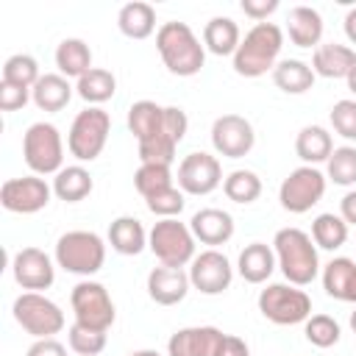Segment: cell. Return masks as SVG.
Here are the masks:
<instances>
[{
    "label": "cell",
    "mask_w": 356,
    "mask_h": 356,
    "mask_svg": "<svg viewBox=\"0 0 356 356\" xmlns=\"http://www.w3.org/2000/svg\"><path fill=\"white\" fill-rule=\"evenodd\" d=\"M189 120L181 106H159L136 100L128 108V131L136 136L142 164H172L178 142L186 136Z\"/></svg>",
    "instance_id": "obj_1"
},
{
    "label": "cell",
    "mask_w": 356,
    "mask_h": 356,
    "mask_svg": "<svg viewBox=\"0 0 356 356\" xmlns=\"http://www.w3.org/2000/svg\"><path fill=\"white\" fill-rule=\"evenodd\" d=\"M273 250H275V261H278V270L284 273L286 284L309 286L317 278L320 256H317V245H314L312 234H306L295 225L281 228L273 236Z\"/></svg>",
    "instance_id": "obj_2"
},
{
    "label": "cell",
    "mask_w": 356,
    "mask_h": 356,
    "mask_svg": "<svg viewBox=\"0 0 356 356\" xmlns=\"http://www.w3.org/2000/svg\"><path fill=\"white\" fill-rule=\"evenodd\" d=\"M156 50L164 61V67L178 78H192L206 64V47L195 36V31L186 22H164L156 31Z\"/></svg>",
    "instance_id": "obj_3"
},
{
    "label": "cell",
    "mask_w": 356,
    "mask_h": 356,
    "mask_svg": "<svg viewBox=\"0 0 356 356\" xmlns=\"http://www.w3.org/2000/svg\"><path fill=\"white\" fill-rule=\"evenodd\" d=\"M284 47V31L275 22H256L234 53V72L242 78H261L273 72Z\"/></svg>",
    "instance_id": "obj_4"
},
{
    "label": "cell",
    "mask_w": 356,
    "mask_h": 356,
    "mask_svg": "<svg viewBox=\"0 0 356 356\" xmlns=\"http://www.w3.org/2000/svg\"><path fill=\"white\" fill-rule=\"evenodd\" d=\"M56 264L72 275H95L106 264V242L95 231H67L56 242Z\"/></svg>",
    "instance_id": "obj_5"
},
{
    "label": "cell",
    "mask_w": 356,
    "mask_h": 356,
    "mask_svg": "<svg viewBox=\"0 0 356 356\" xmlns=\"http://www.w3.org/2000/svg\"><path fill=\"white\" fill-rule=\"evenodd\" d=\"M108 131H111L108 111H103L100 106H89L75 114L67 134V150L78 161H95L108 142Z\"/></svg>",
    "instance_id": "obj_6"
},
{
    "label": "cell",
    "mask_w": 356,
    "mask_h": 356,
    "mask_svg": "<svg viewBox=\"0 0 356 356\" xmlns=\"http://www.w3.org/2000/svg\"><path fill=\"white\" fill-rule=\"evenodd\" d=\"M22 159L33 175H56L64 167V142L53 122H33L22 136Z\"/></svg>",
    "instance_id": "obj_7"
},
{
    "label": "cell",
    "mask_w": 356,
    "mask_h": 356,
    "mask_svg": "<svg viewBox=\"0 0 356 356\" xmlns=\"http://www.w3.org/2000/svg\"><path fill=\"white\" fill-rule=\"evenodd\" d=\"M259 312L275 325H298L312 317V298L295 284H267L259 292Z\"/></svg>",
    "instance_id": "obj_8"
},
{
    "label": "cell",
    "mask_w": 356,
    "mask_h": 356,
    "mask_svg": "<svg viewBox=\"0 0 356 356\" xmlns=\"http://www.w3.org/2000/svg\"><path fill=\"white\" fill-rule=\"evenodd\" d=\"M147 248L164 267H186L195 253V234L189 225L172 220H159L147 234Z\"/></svg>",
    "instance_id": "obj_9"
},
{
    "label": "cell",
    "mask_w": 356,
    "mask_h": 356,
    "mask_svg": "<svg viewBox=\"0 0 356 356\" xmlns=\"http://www.w3.org/2000/svg\"><path fill=\"white\" fill-rule=\"evenodd\" d=\"M14 320L22 325V331H28L33 339H47L56 337L64 328V312L56 300L44 298L42 292H22L14 306Z\"/></svg>",
    "instance_id": "obj_10"
},
{
    "label": "cell",
    "mask_w": 356,
    "mask_h": 356,
    "mask_svg": "<svg viewBox=\"0 0 356 356\" xmlns=\"http://www.w3.org/2000/svg\"><path fill=\"white\" fill-rule=\"evenodd\" d=\"M70 303H72V314L78 325L95 328V331H108L114 325L117 309L114 300L108 295V289L97 281H78L70 292Z\"/></svg>",
    "instance_id": "obj_11"
},
{
    "label": "cell",
    "mask_w": 356,
    "mask_h": 356,
    "mask_svg": "<svg viewBox=\"0 0 356 356\" xmlns=\"http://www.w3.org/2000/svg\"><path fill=\"white\" fill-rule=\"evenodd\" d=\"M325 184L328 178L317 170V167H295L278 186V200L281 209L289 214H306L312 206H317L325 195Z\"/></svg>",
    "instance_id": "obj_12"
},
{
    "label": "cell",
    "mask_w": 356,
    "mask_h": 356,
    "mask_svg": "<svg viewBox=\"0 0 356 356\" xmlns=\"http://www.w3.org/2000/svg\"><path fill=\"white\" fill-rule=\"evenodd\" d=\"M50 195L53 186H47V181L39 175L8 178L0 186V203L11 214H36L50 203Z\"/></svg>",
    "instance_id": "obj_13"
},
{
    "label": "cell",
    "mask_w": 356,
    "mask_h": 356,
    "mask_svg": "<svg viewBox=\"0 0 356 356\" xmlns=\"http://www.w3.org/2000/svg\"><path fill=\"white\" fill-rule=\"evenodd\" d=\"M175 181L184 195H211L222 184V167H220L217 156L195 150L181 159Z\"/></svg>",
    "instance_id": "obj_14"
},
{
    "label": "cell",
    "mask_w": 356,
    "mask_h": 356,
    "mask_svg": "<svg viewBox=\"0 0 356 356\" xmlns=\"http://www.w3.org/2000/svg\"><path fill=\"white\" fill-rule=\"evenodd\" d=\"M234 281V267L225 253L209 248L197 253L189 264V284L203 295H222Z\"/></svg>",
    "instance_id": "obj_15"
},
{
    "label": "cell",
    "mask_w": 356,
    "mask_h": 356,
    "mask_svg": "<svg viewBox=\"0 0 356 356\" xmlns=\"http://www.w3.org/2000/svg\"><path fill=\"white\" fill-rule=\"evenodd\" d=\"M211 145L225 159H242L256 145L253 125L242 114H222L211 125Z\"/></svg>",
    "instance_id": "obj_16"
},
{
    "label": "cell",
    "mask_w": 356,
    "mask_h": 356,
    "mask_svg": "<svg viewBox=\"0 0 356 356\" xmlns=\"http://www.w3.org/2000/svg\"><path fill=\"white\" fill-rule=\"evenodd\" d=\"M11 273H14V281L28 289V292H42V289H50L53 281H56V267H53V259L39 250V248H22L14 253L11 259Z\"/></svg>",
    "instance_id": "obj_17"
},
{
    "label": "cell",
    "mask_w": 356,
    "mask_h": 356,
    "mask_svg": "<svg viewBox=\"0 0 356 356\" xmlns=\"http://www.w3.org/2000/svg\"><path fill=\"white\" fill-rule=\"evenodd\" d=\"M222 331L214 325H189L178 328L167 339V356H214L220 348Z\"/></svg>",
    "instance_id": "obj_18"
},
{
    "label": "cell",
    "mask_w": 356,
    "mask_h": 356,
    "mask_svg": "<svg viewBox=\"0 0 356 356\" xmlns=\"http://www.w3.org/2000/svg\"><path fill=\"white\" fill-rule=\"evenodd\" d=\"M189 273L184 267H153L147 273V295L159 306H175L189 292Z\"/></svg>",
    "instance_id": "obj_19"
},
{
    "label": "cell",
    "mask_w": 356,
    "mask_h": 356,
    "mask_svg": "<svg viewBox=\"0 0 356 356\" xmlns=\"http://www.w3.org/2000/svg\"><path fill=\"white\" fill-rule=\"evenodd\" d=\"M189 228L195 234V239H200L203 245H225L234 236V217L222 209H200L192 214Z\"/></svg>",
    "instance_id": "obj_20"
},
{
    "label": "cell",
    "mask_w": 356,
    "mask_h": 356,
    "mask_svg": "<svg viewBox=\"0 0 356 356\" xmlns=\"http://www.w3.org/2000/svg\"><path fill=\"white\" fill-rule=\"evenodd\" d=\"M356 67V50L348 44L325 42L312 53V70L320 78H348Z\"/></svg>",
    "instance_id": "obj_21"
},
{
    "label": "cell",
    "mask_w": 356,
    "mask_h": 356,
    "mask_svg": "<svg viewBox=\"0 0 356 356\" xmlns=\"http://www.w3.org/2000/svg\"><path fill=\"white\" fill-rule=\"evenodd\" d=\"M323 289L328 298L342 303H356V261L337 256L323 267Z\"/></svg>",
    "instance_id": "obj_22"
},
{
    "label": "cell",
    "mask_w": 356,
    "mask_h": 356,
    "mask_svg": "<svg viewBox=\"0 0 356 356\" xmlns=\"http://www.w3.org/2000/svg\"><path fill=\"white\" fill-rule=\"evenodd\" d=\"M278 267L275 261V250L264 242H250L239 250V259H236V270L239 275L248 281V284H264L273 270Z\"/></svg>",
    "instance_id": "obj_23"
},
{
    "label": "cell",
    "mask_w": 356,
    "mask_h": 356,
    "mask_svg": "<svg viewBox=\"0 0 356 356\" xmlns=\"http://www.w3.org/2000/svg\"><path fill=\"white\" fill-rule=\"evenodd\" d=\"M286 33L295 47H320L323 39V17L312 6H295L286 17Z\"/></svg>",
    "instance_id": "obj_24"
},
{
    "label": "cell",
    "mask_w": 356,
    "mask_h": 356,
    "mask_svg": "<svg viewBox=\"0 0 356 356\" xmlns=\"http://www.w3.org/2000/svg\"><path fill=\"white\" fill-rule=\"evenodd\" d=\"M31 100L36 108L42 111H61L70 100H72V86H70V78H64L61 72H44L36 86L31 89Z\"/></svg>",
    "instance_id": "obj_25"
},
{
    "label": "cell",
    "mask_w": 356,
    "mask_h": 356,
    "mask_svg": "<svg viewBox=\"0 0 356 356\" xmlns=\"http://www.w3.org/2000/svg\"><path fill=\"white\" fill-rule=\"evenodd\" d=\"M147 234L150 231H145V225L136 217L122 214L108 225V245L122 256H139L147 248Z\"/></svg>",
    "instance_id": "obj_26"
},
{
    "label": "cell",
    "mask_w": 356,
    "mask_h": 356,
    "mask_svg": "<svg viewBox=\"0 0 356 356\" xmlns=\"http://www.w3.org/2000/svg\"><path fill=\"white\" fill-rule=\"evenodd\" d=\"M295 153L303 164L314 167V164H323L331 159L334 153V139L331 134L323 128V125H306L298 131L295 136Z\"/></svg>",
    "instance_id": "obj_27"
},
{
    "label": "cell",
    "mask_w": 356,
    "mask_h": 356,
    "mask_svg": "<svg viewBox=\"0 0 356 356\" xmlns=\"http://www.w3.org/2000/svg\"><path fill=\"white\" fill-rule=\"evenodd\" d=\"M92 189H95V181H92L89 170L81 164L61 167L53 178V195L64 203H81L83 197L92 195Z\"/></svg>",
    "instance_id": "obj_28"
},
{
    "label": "cell",
    "mask_w": 356,
    "mask_h": 356,
    "mask_svg": "<svg viewBox=\"0 0 356 356\" xmlns=\"http://www.w3.org/2000/svg\"><path fill=\"white\" fill-rule=\"evenodd\" d=\"M117 28L128 39H147L156 31V8L142 0L125 3L117 14Z\"/></svg>",
    "instance_id": "obj_29"
},
{
    "label": "cell",
    "mask_w": 356,
    "mask_h": 356,
    "mask_svg": "<svg viewBox=\"0 0 356 356\" xmlns=\"http://www.w3.org/2000/svg\"><path fill=\"white\" fill-rule=\"evenodd\" d=\"M242 42L239 25L231 17H211L203 28V47L214 56H234Z\"/></svg>",
    "instance_id": "obj_30"
},
{
    "label": "cell",
    "mask_w": 356,
    "mask_h": 356,
    "mask_svg": "<svg viewBox=\"0 0 356 356\" xmlns=\"http://www.w3.org/2000/svg\"><path fill=\"white\" fill-rule=\"evenodd\" d=\"M56 67L64 78H81L92 70V50L83 39L78 36H70V39H61L58 47H56Z\"/></svg>",
    "instance_id": "obj_31"
},
{
    "label": "cell",
    "mask_w": 356,
    "mask_h": 356,
    "mask_svg": "<svg viewBox=\"0 0 356 356\" xmlns=\"http://www.w3.org/2000/svg\"><path fill=\"white\" fill-rule=\"evenodd\" d=\"M314 70L312 64L300 61V58H281L273 70V83L286 92V95H303L314 86Z\"/></svg>",
    "instance_id": "obj_32"
},
{
    "label": "cell",
    "mask_w": 356,
    "mask_h": 356,
    "mask_svg": "<svg viewBox=\"0 0 356 356\" xmlns=\"http://www.w3.org/2000/svg\"><path fill=\"white\" fill-rule=\"evenodd\" d=\"M75 92H78V97L86 100L89 106H100V103H106V100L114 97V92H117V78H114L108 70H103V67H92L86 75H81V78L75 81Z\"/></svg>",
    "instance_id": "obj_33"
},
{
    "label": "cell",
    "mask_w": 356,
    "mask_h": 356,
    "mask_svg": "<svg viewBox=\"0 0 356 356\" xmlns=\"http://www.w3.org/2000/svg\"><path fill=\"white\" fill-rule=\"evenodd\" d=\"M312 239L323 250H339L348 242V222L334 211L317 214L312 222Z\"/></svg>",
    "instance_id": "obj_34"
},
{
    "label": "cell",
    "mask_w": 356,
    "mask_h": 356,
    "mask_svg": "<svg viewBox=\"0 0 356 356\" xmlns=\"http://www.w3.org/2000/svg\"><path fill=\"white\" fill-rule=\"evenodd\" d=\"M222 192L228 200L239 203V206H248L253 200H259L261 195V178L253 172V170H234L222 178Z\"/></svg>",
    "instance_id": "obj_35"
},
{
    "label": "cell",
    "mask_w": 356,
    "mask_h": 356,
    "mask_svg": "<svg viewBox=\"0 0 356 356\" xmlns=\"http://www.w3.org/2000/svg\"><path fill=\"white\" fill-rule=\"evenodd\" d=\"M134 186L145 200L159 195V192H164V189H170V186H175L170 164H139V170L134 172Z\"/></svg>",
    "instance_id": "obj_36"
},
{
    "label": "cell",
    "mask_w": 356,
    "mask_h": 356,
    "mask_svg": "<svg viewBox=\"0 0 356 356\" xmlns=\"http://www.w3.org/2000/svg\"><path fill=\"white\" fill-rule=\"evenodd\" d=\"M39 78H42L39 64H36V58L28 56V53H14V56H8L6 64H3V81H6V83L33 89Z\"/></svg>",
    "instance_id": "obj_37"
},
{
    "label": "cell",
    "mask_w": 356,
    "mask_h": 356,
    "mask_svg": "<svg viewBox=\"0 0 356 356\" xmlns=\"http://www.w3.org/2000/svg\"><path fill=\"white\" fill-rule=\"evenodd\" d=\"M325 178L334 181L337 186H353L356 184V147L353 145L334 147L331 159L325 161Z\"/></svg>",
    "instance_id": "obj_38"
},
{
    "label": "cell",
    "mask_w": 356,
    "mask_h": 356,
    "mask_svg": "<svg viewBox=\"0 0 356 356\" xmlns=\"http://www.w3.org/2000/svg\"><path fill=\"white\" fill-rule=\"evenodd\" d=\"M303 334H306V339H309L314 348H331V345L339 342L342 328H339V323H337L331 314H312V317L303 323Z\"/></svg>",
    "instance_id": "obj_39"
},
{
    "label": "cell",
    "mask_w": 356,
    "mask_h": 356,
    "mask_svg": "<svg viewBox=\"0 0 356 356\" xmlns=\"http://www.w3.org/2000/svg\"><path fill=\"white\" fill-rule=\"evenodd\" d=\"M67 342H70V350H75L78 356H97L106 348V331H95L72 323L67 331Z\"/></svg>",
    "instance_id": "obj_40"
},
{
    "label": "cell",
    "mask_w": 356,
    "mask_h": 356,
    "mask_svg": "<svg viewBox=\"0 0 356 356\" xmlns=\"http://www.w3.org/2000/svg\"><path fill=\"white\" fill-rule=\"evenodd\" d=\"M328 120H331V128H334L342 139L356 142V100H350V97L337 100V103L331 106Z\"/></svg>",
    "instance_id": "obj_41"
},
{
    "label": "cell",
    "mask_w": 356,
    "mask_h": 356,
    "mask_svg": "<svg viewBox=\"0 0 356 356\" xmlns=\"http://www.w3.org/2000/svg\"><path fill=\"white\" fill-rule=\"evenodd\" d=\"M145 203H147V209H150L156 217L172 220V217H178V214L184 211V203H186V200H184V192H181L178 186H170V189H164V192L147 197Z\"/></svg>",
    "instance_id": "obj_42"
},
{
    "label": "cell",
    "mask_w": 356,
    "mask_h": 356,
    "mask_svg": "<svg viewBox=\"0 0 356 356\" xmlns=\"http://www.w3.org/2000/svg\"><path fill=\"white\" fill-rule=\"evenodd\" d=\"M28 100H31V89L0 81V108L3 111H19Z\"/></svg>",
    "instance_id": "obj_43"
},
{
    "label": "cell",
    "mask_w": 356,
    "mask_h": 356,
    "mask_svg": "<svg viewBox=\"0 0 356 356\" xmlns=\"http://www.w3.org/2000/svg\"><path fill=\"white\" fill-rule=\"evenodd\" d=\"M239 8L245 11V17H250L256 22H267V17L273 11H278V0H242Z\"/></svg>",
    "instance_id": "obj_44"
},
{
    "label": "cell",
    "mask_w": 356,
    "mask_h": 356,
    "mask_svg": "<svg viewBox=\"0 0 356 356\" xmlns=\"http://www.w3.org/2000/svg\"><path fill=\"white\" fill-rule=\"evenodd\" d=\"M25 356H67V348L58 339L47 337V339H33V345L28 348Z\"/></svg>",
    "instance_id": "obj_45"
},
{
    "label": "cell",
    "mask_w": 356,
    "mask_h": 356,
    "mask_svg": "<svg viewBox=\"0 0 356 356\" xmlns=\"http://www.w3.org/2000/svg\"><path fill=\"white\" fill-rule=\"evenodd\" d=\"M214 356H250V350H248V342L245 339H239L234 334H222L220 348H217Z\"/></svg>",
    "instance_id": "obj_46"
},
{
    "label": "cell",
    "mask_w": 356,
    "mask_h": 356,
    "mask_svg": "<svg viewBox=\"0 0 356 356\" xmlns=\"http://www.w3.org/2000/svg\"><path fill=\"white\" fill-rule=\"evenodd\" d=\"M339 217L348 225H356V189H350V192L342 195V200H339Z\"/></svg>",
    "instance_id": "obj_47"
},
{
    "label": "cell",
    "mask_w": 356,
    "mask_h": 356,
    "mask_svg": "<svg viewBox=\"0 0 356 356\" xmlns=\"http://www.w3.org/2000/svg\"><path fill=\"white\" fill-rule=\"evenodd\" d=\"M342 28H345V36H348V42L350 44H356V6L345 14V22H342Z\"/></svg>",
    "instance_id": "obj_48"
},
{
    "label": "cell",
    "mask_w": 356,
    "mask_h": 356,
    "mask_svg": "<svg viewBox=\"0 0 356 356\" xmlns=\"http://www.w3.org/2000/svg\"><path fill=\"white\" fill-rule=\"evenodd\" d=\"M128 356H161V353L153 350V348H142V350H134V353H128Z\"/></svg>",
    "instance_id": "obj_49"
},
{
    "label": "cell",
    "mask_w": 356,
    "mask_h": 356,
    "mask_svg": "<svg viewBox=\"0 0 356 356\" xmlns=\"http://www.w3.org/2000/svg\"><path fill=\"white\" fill-rule=\"evenodd\" d=\"M345 81H348V89H350V92H353V95H356V67H353V70H350V75H348V78H345Z\"/></svg>",
    "instance_id": "obj_50"
},
{
    "label": "cell",
    "mask_w": 356,
    "mask_h": 356,
    "mask_svg": "<svg viewBox=\"0 0 356 356\" xmlns=\"http://www.w3.org/2000/svg\"><path fill=\"white\" fill-rule=\"evenodd\" d=\"M350 331H353V334H356V309H353V312H350Z\"/></svg>",
    "instance_id": "obj_51"
}]
</instances>
